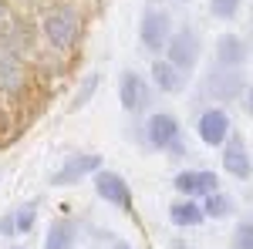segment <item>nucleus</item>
I'll use <instances>...</instances> for the list:
<instances>
[{
  "label": "nucleus",
  "mask_w": 253,
  "mask_h": 249,
  "mask_svg": "<svg viewBox=\"0 0 253 249\" xmlns=\"http://www.w3.org/2000/svg\"><path fill=\"white\" fill-rule=\"evenodd\" d=\"M0 236H3V239H10V236H17V229H14V212H7V215H0Z\"/></svg>",
  "instance_id": "4be33fe9"
},
{
  "label": "nucleus",
  "mask_w": 253,
  "mask_h": 249,
  "mask_svg": "<svg viewBox=\"0 0 253 249\" xmlns=\"http://www.w3.org/2000/svg\"><path fill=\"white\" fill-rule=\"evenodd\" d=\"M41 27H44V37H47V44H51L54 51H71V47L78 44V34H81L78 7H71V3L51 7V10L44 14V20H41Z\"/></svg>",
  "instance_id": "f257e3e1"
},
{
  "label": "nucleus",
  "mask_w": 253,
  "mask_h": 249,
  "mask_svg": "<svg viewBox=\"0 0 253 249\" xmlns=\"http://www.w3.org/2000/svg\"><path fill=\"white\" fill-rule=\"evenodd\" d=\"M10 249H24V246H10Z\"/></svg>",
  "instance_id": "393cba45"
},
{
  "label": "nucleus",
  "mask_w": 253,
  "mask_h": 249,
  "mask_svg": "<svg viewBox=\"0 0 253 249\" xmlns=\"http://www.w3.org/2000/svg\"><path fill=\"white\" fill-rule=\"evenodd\" d=\"M179 135H182V128H179V118L169 115V111H156V115H149V121H145V142L152 145V148H172L175 142H179Z\"/></svg>",
  "instance_id": "423d86ee"
},
{
  "label": "nucleus",
  "mask_w": 253,
  "mask_h": 249,
  "mask_svg": "<svg viewBox=\"0 0 253 249\" xmlns=\"http://www.w3.org/2000/svg\"><path fill=\"white\" fill-rule=\"evenodd\" d=\"M213 51H216V64L219 68H243L250 61V44L240 34H219Z\"/></svg>",
  "instance_id": "9b49d317"
},
{
  "label": "nucleus",
  "mask_w": 253,
  "mask_h": 249,
  "mask_svg": "<svg viewBox=\"0 0 253 249\" xmlns=\"http://www.w3.org/2000/svg\"><path fill=\"white\" fill-rule=\"evenodd\" d=\"M3 17H7V3L0 0V24H3Z\"/></svg>",
  "instance_id": "5701e85b"
},
{
  "label": "nucleus",
  "mask_w": 253,
  "mask_h": 249,
  "mask_svg": "<svg viewBox=\"0 0 253 249\" xmlns=\"http://www.w3.org/2000/svg\"><path fill=\"white\" fill-rule=\"evenodd\" d=\"M175 192L182 199H203V195H213L219 192V178L216 172H206V169H196V172H179L172 178Z\"/></svg>",
  "instance_id": "6e6552de"
},
{
  "label": "nucleus",
  "mask_w": 253,
  "mask_h": 249,
  "mask_svg": "<svg viewBox=\"0 0 253 249\" xmlns=\"http://www.w3.org/2000/svg\"><path fill=\"white\" fill-rule=\"evenodd\" d=\"M182 3H189V0H182Z\"/></svg>",
  "instance_id": "a878e982"
},
{
  "label": "nucleus",
  "mask_w": 253,
  "mask_h": 249,
  "mask_svg": "<svg viewBox=\"0 0 253 249\" xmlns=\"http://www.w3.org/2000/svg\"><path fill=\"white\" fill-rule=\"evenodd\" d=\"M44 249H75V226H71L68 219L51 222L47 239H44Z\"/></svg>",
  "instance_id": "f3484780"
},
{
  "label": "nucleus",
  "mask_w": 253,
  "mask_h": 249,
  "mask_svg": "<svg viewBox=\"0 0 253 249\" xmlns=\"http://www.w3.org/2000/svg\"><path fill=\"white\" fill-rule=\"evenodd\" d=\"M166 61L172 64L175 71H182V74H189L196 64H199V54H203V40L196 34V27H179L169 34L166 40Z\"/></svg>",
  "instance_id": "7ed1b4c3"
},
{
  "label": "nucleus",
  "mask_w": 253,
  "mask_h": 249,
  "mask_svg": "<svg viewBox=\"0 0 253 249\" xmlns=\"http://www.w3.org/2000/svg\"><path fill=\"white\" fill-rule=\"evenodd\" d=\"M169 219H172V226L179 229H193L203 222V209H199V202L196 199H179L169 206Z\"/></svg>",
  "instance_id": "2eb2a0df"
},
{
  "label": "nucleus",
  "mask_w": 253,
  "mask_h": 249,
  "mask_svg": "<svg viewBox=\"0 0 253 249\" xmlns=\"http://www.w3.org/2000/svg\"><path fill=\"white\" fill-rule=\"evenodd\" d=\"M98 91V74L91 71V74H84V81L78 84V95H75V101H71V108L78 111V108H84L88 101H91V95Z\"/></svg>",
  "instance_id": "6ab92c4d"
},
{
  "label": "nucleus",
  "mask_w": 253,
  "mask_h": 249,
  "mask_svg": "<svg viewBox=\"0 0 253 249\" xmlns=\"http://www.w3.org/2000/svg\"><path fill=\"white\" fill-rule=\"evenodd\" d=\"M108 249H132L128 243H115V246H108Z\"/></svg>",
  "instance_id": "b1692460"
},
{
  "label": "nucleus",
  "mask_w": 253,
  "mask_h": 249,
  "mask_svg": "<svg viewBox=\"0 0 253 249\" xmlns=\"http://www.w3.org/2000/svg\"><path fill=\"white\" fill-rule=\"evenodd\" d=\"M196 132L203 138V145H210V148H219L226 138H230V115L223 111V108H206L199 121H196Z\"/></svg>",
  "instance_id": "1a4fd4ad"
},
{
  "label": "nucleus",
  "mask_w": 253,
  "mask_h": 249,
  "mask_svg": "<svg viewBox=\"0 0 253 249\" xmlns=\"http://www.w3.org/2000/svg\"><path fill=\"white\" fill-rule=\"evenodd\" d=\"M118 98H122V108L125 111H142L149 108V84L138 71H125L118 81Z\"/></svg>",
  "instance_id": "f8f14e48"
},
{
  "label": "nucleus",
  "mask_w": 253,
  "mask_h": 249,
  "mask_svg": "<svg viewBox=\"0 0 253 249\" xmlns=\"http://www.w3.org/2000/svg\"><path fill=\"white\" fill-rule=\"evenodd\" d=\"M95 192L115 209H132V189L128 182L118 172H108V169H98L95 172Z\"/></svg>",
  "instance_id": "0eeeda50"
},
{
  "label": "nucleus",
  "mask_w": 253,
  "mask_h": 249,
  "mask_svg": "<svg viewBox=\"0 0 253 249\" xmlns=\"http://www.w3.org/2000/svg\"><path fill=\"white\" fill-rule=\"evenodd\" d=\"M34 222H38V202H24V206L14 212V229L27 236V232L34 229Z\"/></svg>",
  "instance_id": "a211bd4d"
},
{
  "label": "nucleus",
  "mask_w": 253,
  "mask_h": 249,
  "mask_svg": "<svg viewBox=\"0 0 253 249\" xmlns=\"http://www.w3.org/2000/svg\"><path fill=\"white\" fill-rule=\"evenodd\" d=\"M233 249H253V222L243 219L233 229Z\"/></svg>",
  "instance_id": "412c9836"
},
{
  "label": "nucleus",
  "mask_w": 253,
  "mask_h": 249,
  "mask_svg": "<svg viewBox=\"0 0 253 249\" xmlns=\"http://www.w3.org/2000/svg\"><path fill=\"white\" fill-rule=\"evenodd\" d=\"M203 219H226V215H233L236 202L233 195H226V192H213V195H203Z\"/></svg>",
  "instance_id": "dca6fc26"
},
{
  "label": "nucleus",
  "mask_w": 253,
  "mask_h": 249,
  "mask_svg": "<svg viewBox=\"0 0 253 249\" xmlns=\"http://www.w3.org/2000/svg\"><path fill=\"white\" fill-rule=\"evenodd\" d=\"M223 169L240 178V182H247L250 178V148H247V138L243 135H233L223 142Z\"/></svg>",
  "instance_id": "9d476101"
},
{
  "label": "nucleus",
  "mask_w": 253,
  "mask_h": 249,
  "mask_svg": "<svg viewBox=\"0 0 253 249\" xmlns=\"http://www.w3.org/2000/svg\"><path fill=\"white\" fill-rule=\"evenodd\" d=\"M152 81H156L159 91H166V95H175V91H182V84H186V74L182 71H175L172 64L166 58H156L152 64Z\"/></svg>",
  "instance_id": "4468645a"
},
{
  "label": "nucleus",
  "mask_w": 253,
  "mask_h": 249,
  "mask_svg": "<svg viewBox=\"0 0 253 249\" xmlns=\"http://www.w3.org/2000/svg\"><path fill=\"white\" fill-rule=\"evenodd\" d=\"M24 84H27V74H24L20 58H10L0 51V95H20Z\"/></svg>",
  "instance_id": "ddd939ff"
},
{
  "label": "nucleus",
  "mask_w": 253,
  "mask_h": 249,
  "mask_svg": "<svg viewBox=\"0 0 253 249\" xmlns=\"http://www.w3.org/2000/svg\"><path fill=\"white\" fill-rule=\"evenodd\" d=\"M243 7V0H210V14L219 20H233Z\"/></svg>",
  "instance_id": "aec40b11"
},
{
  "label": "nucleus",
  "mask_w": 253,
  "mask_h": 249,
  "mask_svg": "<svg viewBox=\"0 0 253 249\" xmlns=\"http://www.w3.org/2000/svg\"><path fill=\"white\" fill-rule=\"evenodd\" d=\"M169 34H172V14H169L162 3L149 0L145 10H142V20H138V40H142V47L152 51V54H159V51L166 47Z\"/></svg>",
  "instance_id": "f03ea898"
},
{
  "label": "nucleus",
  "mask_w": 253,
  "mask_h": 249,
  "mask_svg": "<svg viewBox=\"0 0 253 249\" xmlns=\"http://www.w3.org/2000/svg\"><path fill=\"white\" fill-rule=\"evenodd\" d=\"M98 169H101V155H95V152L68 155V158H64V165L51 175V185H75V182H81V178L95 175Z\"/></svg>",
  "instance_id": "39448f33"
},
{
  "label": "nucleus",
  "mask_w": 253,
  "mask_h": 249,
  "mask_svg": "<svg viewBox=\"0 0 253 249\" xmlns=\"http://www.w3.org/2000/svg\"><path fill=\"white\" fill-rule=\"evenodd\" d=\"M247 91H250V84H247L243 68H219L216 64L213 71L206 74V81H203V95L213 98V101H236Z\"/></svg>",
  "instance_id": "20e7f679"
}]
</instances>
